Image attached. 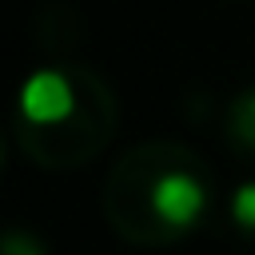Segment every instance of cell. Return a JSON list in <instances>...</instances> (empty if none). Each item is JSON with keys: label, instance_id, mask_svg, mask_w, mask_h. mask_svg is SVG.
<instances>
[{"label": "cell", "instance_id": "1", "mask_svg": "<svg viewBox=\"0 0 255 255\" xmlns=\"http://www.w3.org/2000/svg\"><path fill=\"white\" fill-rule=\"evenodd\" d=\"M72 108H76V92H72L68 76L56 68H36L20 88V112L36 128L64 124L72 116Z\"/></svg>", "mask_w": 255, "mask_h": 255}, {"label": "cell", "instance_id": "2", "mask_svg": "<svg viewBox=\"0 0 255 255\" xmlns=\"http://www.w3.org/2000/svg\"><path fill=\"white\" fill-rule=\"evenodd\" d=\"M207 207V191L195 175L187 171H167L151 183V211L167 223V227H191Z\"/></svg>", "mask_w": 255, "mask_h": 255}, {"label": "cell", "instance_id": "3", "mask_svg": "<svg viewBox=\"0 0 255 255\" xmlns=\"http://www.w3.org/2000/svg\"><path fill=\"white\" fill-rule=\"evenodd\" d=\"M231 215L239 227L255 231V183H243L235 195H231Z\"/></svg>", "mask_w": 255, "mask_h": 255}, {"label": "cell", "instance_id": "4", "mask_svg": "<svg viewBox=\"0 0 255 255\" xmlns=\"http://www.w3.org/2000/svg\"><path fill=\"white\" fill-rule=\"evenodd\" d=\"M235 128H239L247 139H255V92H247V96L235 104Z\"/></svg>", "mask_w": 255, "mask_h": 255}]
</instances>
